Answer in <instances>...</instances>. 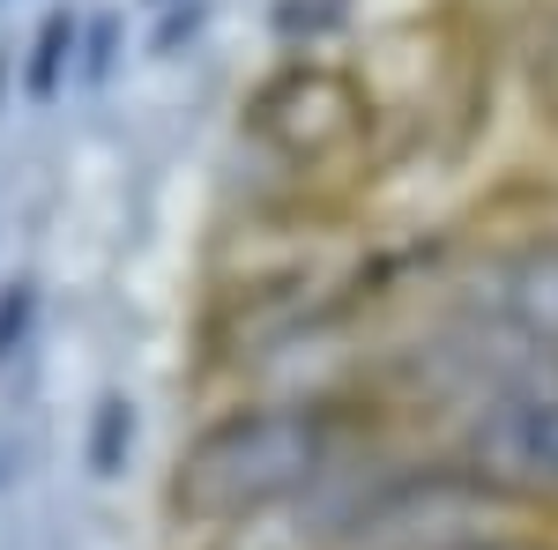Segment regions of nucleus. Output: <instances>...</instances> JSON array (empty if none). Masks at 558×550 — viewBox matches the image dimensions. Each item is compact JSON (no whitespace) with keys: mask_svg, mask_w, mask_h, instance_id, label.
Segmentation results:
<instances>
[{"mask_svg":"<svg viewBox=\"0 0 558 550\" xmlns=\"http://www.w3.org/2000/svg\"><path fill=\"white\" fill-rule=\"evenodd\" d=\"M357 424L328 394H260L216 410L172 462V513L194 528H254L260 513L291 506L343 476V447Z\"/></svg>","mask_w":558,"mask_h":550,"instance_id":"obj_1","label":"nucleus"},{"mask_svg":"<svg viewBox=\"0 0 558 550\" xmlns=\"http://www.w3.org/2000/svg\"><path fill=\"white\" fill-rule=\"evenodd\" d=\"M439 447L470 462L484 484L514 491L521 506L558 513V365L462 402L439 431Z\"/></svg>","mask_w":558,"mask_h":550,"instance_id":"obj_2","label":"nucleus"},{"mask_svg":"<svg viewBox=\"0 0 558 550\" xmlns=\"http://www.w3.org/2000/svg\"><path fill=\"white\" fill-rule=\"evenodd\" d=\"M254 134L268 149H283L291 164H328L336 149H350L357 134H365V105H357V89L336 75V68H320V60H291L283 75H268L254 89Z\"/></svg>","mask_w":558,"mask_h":550,"instance_id":"obj_3","label":"nucleus"},{"mask_svg":"<svg viewBox=\"0 0 558 550\" xmlns=\"http://www.w3.org/2000/svg\"><path fill=\"white\" fill-rule=\"evenodd\" d=\"M83 15H75V8H52V15H45L38 23V38H31V60H23V89H31V97H60V83H68V75H75V68H83V60H75V52H83Z\"/></svg>","mask_w":558,"mask_h":550,"instance_id":"obj_4","label":"nucleus"},{"mask_svg":"<svg viewBox=\"0 0 558 550\" xmlns=\"http://www.w3.org/2000/svg\"><path fill=\"white\" fill-rule=\"evenodd\" d=\"M134 454V402L128 394H105L97 410H89V476H120Z\"/></svg>","mask_w":558,"mask_h":550,"instance_id":"obj_5","label":"nucleus"},{"mask_svg":"<svg viewBox=\"0 0 558 550\" xmlns=\"http://www.w3.org/2000/svg\"><path fill=\"white\" fill-rule=\"evenodd\" d=\"M31 328H38V283L15 276V283L0 291V365L31 350Z\"/></svg>","mask_w":558,"mask_h":550,"instance_id":"obj_6","label":"nucleus"},{"mask_svg":"<svg viewBox=\"0 0 558 550\" xmlns=\"http://www.w3.org/2000/svg\"><path fill=\"white\" fill-rule=\"evenodd\" d=\"M112 52H120V23L97 15L83 30V83H105V75H112Z\"/></svg>","mask_w":558,"mask_h":550,"instance_id":"obj_7","label":"nucleus"},{"mask_svg":"<svg viewBox=\"0 0 558 550\" xmlns=\"http://www.w3.org/2000/svg\"><path fill=\"white\" fill-rule=\"evenodd\" d=\"M484 550H558V536H551V521H544V528H529V536H507V543H484Z\"/></svg>","mask_w":558,"mask_h":550,"instance_id":"obj_8","label":"nucleus"},{"mask_svg":"<svg viewBox=\"0 0 558 550\" xmlns=\"http://www.w3.org/2000/svg\"><path fill=\"white\" fill-rule=\"evenodd\" d=\"M0 83H8V45H0Z\"/></svg>","mask_w":558,"mask_h":550,"instance_id":"obj_9","label":"nucleus"},{"mask_svg":"<svg viewBox=\"0 0 558 550\" xmlns=\"http://www.w3.org/2000/svg\"><path fill=\"white\" fill-rule=\"evenodd\" d=\"M149 8H165V0H149Z\"/></svg>","mask_w":558,"mask_h":550,"instance_id":"obj_10","label":"nucleus"}]
</instances>
